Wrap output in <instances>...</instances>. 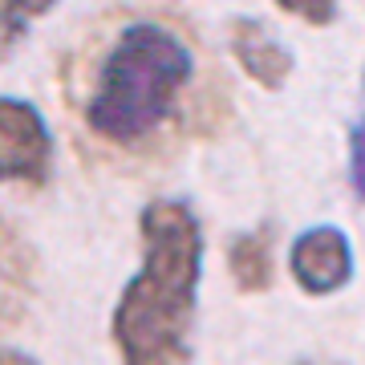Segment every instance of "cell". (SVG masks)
Masks as SVG:
<instances>
[{
    "label": "cell",
    "mask_w": 365,
    "mask_h": 365,
    "mask_svg": "<svg viewBox=\"0 0 365 365\" xmlns=\"http://www.w3.org/2000/svg\"><path fill=\"white\" fill-rule=\"evenodd\" d=\"M227 268H232V280L240 292L248 297H260L268 292L276 280V256H272V227H252V232H240L227 244Z\"/></svg>",
    "instance_id": "52a82bcc"
},
{
    "label": "cell",
    "mask_w": 365,
    "mask_h": 365,
    "mask_svg": "<svg viewBox=\"0 0 365 365\" xmlns=\"http://www.w3.org/2000/svg\"><path fill=\"white\" fill-rule=\"evenodd\" d=\"M349 191L357 203H365V114L349 130Z\"/></svg>",
    "instance_id": "30bf717a"
},
{
    "label": "cell",
    "mask_w": 365,
    "mask_h": 365,
    "mask_svg": "<svg viewBox=\"0 0 365 365\" xmlns=\"http://www.w3.org/2000/svg\"><path fill=\"white\" fill-rule=\"evenodd\" d=\"M0 365H37V357L16 345H0Z\"/></svg>",
    "instance_id": "8fae6325"
},
{
    "label": "cell",
    "mask_w": 365,
    "mask_h": 365,
    "mask_svg": "<svg viewBox=\"0 0 365 365\" xmlns=\"http://www.w3.org/2000/svg\"><path fill=\"white\" fill-rule=\"evenodd\" d=\"M81 138L118 158H158L215 134L227 106L199 93V41L179 16H106L66 66Z\"/></svg>",
    "instance_id": "6da1fadb"
},
{
    "label": "cell",
    "mask_w": 365,
    "mask_h": 365,
    "mask_svg": "<svg viewBox=\"0 0 365 365\" xmlns=\"http://www.w3.org/2000/svg\"><path fill=\"white\" fill-rule=\"evenodd\" d=\"M272 4L284 16H297V21H304V25H313V29L333 25L337 9H341V0H272Z\"/></svg>",
    "instance_id": "9c48e42d"
},
{
    "label": "cell",
    "mask_w": 365,
    "mask_h": 365,
    "mask_svg": "<svg viewBox=\"0 0 365 365\" xmlns=\"http://www.w3.org/2000/svg\"><path fill=\"white\" fill-rule=\"evenodd\" d=\"M361 81H365V78H361Z\"/></svg>",
    "instance_id": "4fadbf2b"
},
{
    "label": "cell",
    "mask_w": 365,
    "mask_h": 365,
    "mask_svg": "<svg viewBox=\"0 0 365 365\" xmlns=\"http://www.w3.org/2000/svg\"><path fill=\"white\" fill-rule=\"evenodd\" d=\"M53 130L29 98L0 93V182L45 187L53 175Z\"/></svg>",
    "instance_id": "3957f363"
},
{
    "label": "cell",
    "mask_w": 365,
    "mask_h": 365,
    "mask_svg": "<svg viewBox=\"0 0 365 365\" xmlns=\"http://www.w3.org/2000/svg\"><path fill=\"white\" fill-rule=\"evenodd\" d=\"M297 365H337V361H297Z\"/></svg>",
    "instance_id": "7c38bea8"
},
{
    "label": "cell",
    "mask_w": 365,
    "mask_h": 365,
    "mask_svg": "<svg viewBox=\"0 0 365 365\" xmlns=\"http://www.w3.org/2000/svg\"><path fill=\"white\" fill-rule=\"evenodd\" d=\"M227 53H232V61L240 66V73L268 93L284 90L288 78H292V69H297V57L256 16H235L232 25H227Z\"/></svg>",
    "instance_id": "5b68a950"
},
{
    "label": "cell",
    "mask_w": 365,
    "mask_h": 365,
    "mask_svg": "<svg viewBox=\"0 0 365 365\" xmlns=\"http://www.w3.org/2000/svg\"><path fill=\"white\" fill-rule=\"evenodd\" d=\"M37 292V252L9 215H0V333L21 325Z\"/></svg>",
    "instance_id": "8992f818"
},
{
    "label": "cell",
    "mask_w": 365,
    "mask_h": 365,
    "mask_svg": "<svg viewBox=\"0 0 365 365\" xmlns=\"http://www.w3.org/2000/svg\"><path fill=\"white\" fill-rule=\"evenodd\" d=\"M353 244L337 223H313L292 240L288 272L304 297H333L353 280Z\"/></svg>",
    "instance_id": "277c9868"
},
{
    "label": "cell",
    "mask_w": 365,
    "mask_h": 365,
    "mask_svg": "<svg viewBox=\"0 0 365 365\" xmlns=\"http://www.w3.org/2000/svg\"><path fill=\"white\" fill-rule=\"evenodd\" d=\"M61 0H0V57L25 41L29 25L49 16Z\"/></svg>",
    "instance_id": "ba28073f"
},
{
    "label": "cell",
    "mask_w": 365,
    "mask_h": 365,
    "mask_svg": "<svg viewBox=\"0 0 365 365\" xmlns=\"http://www.w3.org/2000/svg\"><path fill=\"white\" fill-rule=\"evenodd\" d=\"M143 264L110 313V341L122 365H191L203 280V227L191 203L150 199L138 215Z\"/></svg>",
    "instance_id": "7a4b0ae2"
}]
</instances>
